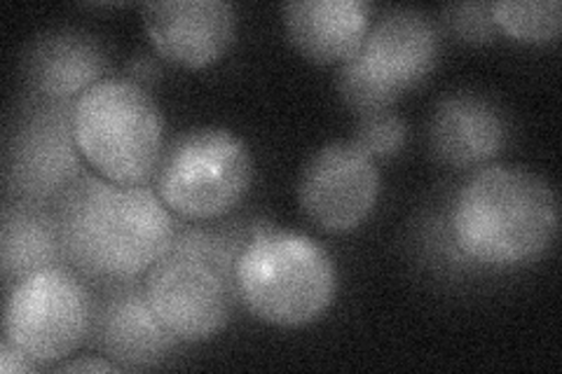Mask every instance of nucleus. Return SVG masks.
Here are the masks:
<instances>
[{
  "mask_svg": "<svg viewBox=\"0 0 562 374\" xmlns=\"http://www.w3.org/2000/svg\"><path fill=\"white\" fill-rule=\"evenodd\" d=\"M64 260L87 283L148 274L171 246L179 223L148 185H117L85 173L52 206Z\"/></svg>",
  "mask_w": 562,
  "mask_h": 374,
  "instance_id": "nucleus-1",
  "label": "nucleus"
},
{
  "mask_svg": "<svg viewBox=\"0 0 562 374\" xmlns=\"http://www.w3.org/2000/svg\"><path fill=\"white\" fill-rule=\"evenodd\" d=\"M74 113L76 101L29 97L22 103L5 136V200L55 206L61 194L87 173Z\"/></svg>",
  "mask_w": 562,
  "mask_h": 374,
  "instance_id": "nucleus-7",
  "label": "nucleus"
},
{
  "mask_svg": "<svg viewBox=\"0 0 562 374\" xmlns=\"http://www.w3.org/2000/svg\"><path fill=\"white\" fill-rule=\"evenodd\" d=\"M92 286V324L87 344L122 370H148L179 347L155 314L144 281H105Z\"/></svg>",
  "mask_w": 562,
  "mask_h": 374,
  "instance_id": "nucleus-10",
  "label": "nucleus"
},
{
  "mask_svg": "<svg viewBox=\"0 0 562 374\" xmlns=\"http://www.w3.org/2000/svg\"><path fill=\"white\" fill-rule=\"evenodd\" d=\"M429 150L452 169H481L499 157L508 124L499 105L476 92H454L436 103L429 117Z\"/></svg>",
  "mask_w": 562,
  "mask_h": 374,
  "instance_id": "nucleus-14",
  "label": "nucleus"
},
{
  "mask_svg": "<svg viewBox=\"0 0 562 374\" xmlns=\"http://www.w3.org/2000/svg\"><path fill=\"white\" fill-rule=\"evenodd\" d=\"M460 251L483 270H514L549 251L560 206L549 181L525 167L487 165L471 173L450 202Z\"/></svg>",
  "mask_w": 562,
  "mask_h": 374,
  "instance_id": "nucleus-2",
  "label": "nucleus"
},
{
  "mask_svg": "<svg viewBox=\"0 0 562 374\" xmlns=\"http://www.w3.org/2000/svg\"><path fill=\"white\" fill-rule=\"evenodd\" d=\"M254 159L249 146L223 127H198L165 146L155 192L183 220H216L249 192Z\"/></svg>",
  "mask_w": 562,
  "mask_h": 374,
  "instance_id": "nucleus-6",
  "label": "nucleus"
},
{
  "mask_svg": "<svg viewBox=\"0 0 562 374\" xmlns=\"http://www.w3.org/2000/svg\"><path fill=\"white\" fill-rule=\"evenodd\" d=\"M78 146L99 175L117 185H148L165 152V117L146 87L109 76L76 101Z\"/></svg>",
  "mask_w": 562,
  "mask_h": 374,
  "instance_id": "nucleus-5",
  "label": "nucleus"
},
{
  "mask_svg": "<svg viewBox=\"0 0 562 374\" xmlns=\"http://www.w3.org/2000/svg\"><path fill=\"white\" fill-rule=\"evenodd\" d=\"M3 335L43 367L68 359L87 342L92 286L68 264L45 267L5 288Z\"/></svg>",
  "mask_w": 562,
  "mask_h": 374,
  "instance_id": "nucleus-8",
  "label": "nucleus"
},
{
  "mask_svg": "<svg viewBox=\"0 0 562 374\" xmlns=\"http://www.w3.org/2000/svg\"><path fill=\"white\" fill-rule=\"evenodd\" d=\"M41 367L43 365L38 361H33L20 344H14L8 335H3V342H0V372L22 374V372H35Z\"/></svg>",
  "mask_w": 562,
  "mask_h": 374,
  "instance_id": "nucleus-21",
  "label": "nucleus"
},
{
  "mask_svg": "<svg viewBox=\"0 0 562 374\" xmlns=\"http://www.w3.org/2000/svg\"><path fill=\"white\" fill-rule=\"evenodd\" d=\"M155 52L181 68H206L225 57L237 35V10L225 0H167L140 8Z\"/></svg>",
  "mask_w": 562,
  "mask_h": 374,
  "instance_id": "nucleus-11",
  "label": "nucleus"
},
{
  "mask_svg": "<svg viewBox=\"0 0 562 374\" xmlns=\"http://www.w3.org/2000/svg\"><path fill=\"white\" fill-rule=\"evenodd\" d=\"M272 223L241 218L218 227H183L144 286L155 314L179 342L198 344L231 324L239 305L235 264L244 246Z\"/></svg>",
  "mask_w": 562,
  "mask_h": 374,
  "instance_id": "nucleus-3",
  "label": "nucleus"
},
{
  "mask_svg": "<svg viewBox=\"0 0 562 374\" xmlns=\"http://www.w3.org/2000/svg\"><path fill=\"white\" fill-rule=\"evenodd\" d=\"M378 197V165L351 140H333L316 150L297 181V202L305 216L330 235L361 227Z\"/></svg>",
  "mask_w": 562,
  "mask_h": 374,
  "instance_id": "nucleus-9",
  "label": "nucleus"
},
{
  "mask_svg": "<svg viewBox=\"0 0 562 374\" xmlns=\"http://www.w3.org/2000/svg\"><path fill=\"white\" fill-rule=\"evenodd\" d=\"M55 372H122V367L103 355H85V359L55 365Z\"/></svg>",
  "mask_w": 562,
  "mask_h": 374,
  "instance_id": "nucleus-23",
  "label": "nucleus"
},
{
  "mask_svg": "<svg viewBox=\"0 0 562 374\" xmlns=\"http://www.w3.org/2000/svg\"><path fill=\"white\" fill-rule=\"evenodd\" d=\"M109 73V52L94 33L52 29L29 45L22 76L33 99L78 101Z\"/></svg>",
  "mask_w": 562,
  "mask_h": 374,
  "instance_id": "nucleus-13",
  "label": "nucleus"
},
{
  "mask_svg": "<svg viewBox=\"0 0 562 374\" xmlns=\"http://www.w3.org/2000/svg\"><path fill=\"white\" fill-rule=\"evenodd\" d=\"M359 57L384 87L401 97L431 76L441 57V29L422 10H390L368 29Z\"/></svg>",
  "mask_w": 562,
  "mask_h": 374,
  "instance_id": "nucleus-12",
  "label": "nucleus"
},
{
  "mask_svg": "<svg viewBox=\"0 0 562 374\" xmlns=\"http://www.w3.org/2000/svg\"><path fill=\"white\" fill-rule=\"evenodd\" d=\"M499 33L525 45L558 41L562 26L560 0H497L490 3Z\"/></svg>",
  "mask_w": 562,
  "mask_h": 374,
  "instance_id": "nucleus-17",
  "label": "nucleus"
},
{
  "mask_svg": "<svg viewBox=\"0 0 562 374\" xmlns=\"http://www.w3.org/2000/svg\"><path fill=\"white\" fill-rule=\"evenodd\" d=\"M441 24L454 41L467 45H487L499 35V29L492 20L490 3L485 0H464L450 3L441 10Z\"/></svg>",
  "mask_w": 562,
  "mask_h": 374,
  "instance_id": "nucleus-20",
  "label": "nucleus"
},
{
  "mask_svg": "<svg viewBox=\"0 0 562 374\" xmlns=\"http://www.w3.org/2000/svg\"><path fill=\"white\" fill-rule=\"evenodd\" d=\"M336 84H338L340 101L357 117L392 111L394 103L401 99L398 94L392 92L390 87H384L371 73V70L366 68V64L359 57V52L355 57H349L345 64H340Z\"/></svg>",
  "mask_w": 562,
  "mask_h": 374,
  "instance_id": "nucleus-18",
  "label": "nucleus"
},
{
  "mask_svg": "<svg viewBox=\"0 0 562 374\" xmlns=\"http://www.w3.org/2000/svg\"><path fill=\"white\" fill-rule=\"evenodd\" d=\"M235 281L239 305L277 328L314 324L338 293V272L326 248L303 231L274 225L244 246Z\"/></svg>",
  "mask_w": 562,
  "mask_h": 374,
  "instance_id": "nucleus-4",
  "label": "nucleus"
},
{
  "mask_svg": "<svg viewBox=\"0 0 562 374\" xmlns=\"http://www.w3.org/2000/svg\"><path fill=\"white\" fill-rule=\"evenodd\" d=\"M284 29L307 61L345 64L371 29V5L363 0H293L284 5Z\"/></svg>",
  "mask_w": 562,
  "mask_h": 374,
  "instance_id": "nucleus-15",
  "label": "nucleus"
},
{
  "mask_svg": "<svg viewBox=\"0 0 562 374\" xmlns=\"http://www.w3.org/2000/svg\"><path fill=\"white\" fill-rule=\"evenodd\" d=\"M55 264H66L55 208L5 200L0 225V272L5 288Z\"/></svg>",
  "mask_w": 562,
  "mask_h": 374,
  "instance_id": "nucleus-16",
  "label": "nucleus"
},
{
  "mask_svg": "<svg viewBox=\"0 0 562 374\" xmlns=\"http://www.w3.org/2000/svg\"><path fill=\"white\" fill-rule=\"evenodd\" d=\"M130 80H134L140 87H150L155 82H160L162 78V66L153 55H146V52H138L130 61H127V73Z\"/></svg>",
  "mask_w": 562,
  "mask_h": 374,
  "instance_id": "nucleus-22",
  "label": "nucleus"
},
{
  "mask_svg": "<svg viewBox=\"0 0 562 374\" xmlns=\"http://www.w3.org/2000/svg\"><path fill=\"white\" fill-rule=\"evenodd\" d=\"M351 144L363 150L373 162H386L396 157L408 140V127L398 113L382 111L373 115L357 117L355 132H351Z\"/></svg>",
  "mask_w": 562,
  "mask_h": 374,
  "instance_id": "nucleus-19",
  "label": "nucleus"
}]
</instances>
